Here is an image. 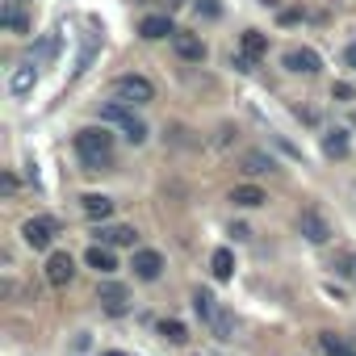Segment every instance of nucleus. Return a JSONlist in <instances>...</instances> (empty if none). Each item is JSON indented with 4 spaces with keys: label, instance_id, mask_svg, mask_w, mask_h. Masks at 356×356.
Listing matches in <instances>:
<instances>
[{
    "label": "nucleus",
    "instance_id": "27",
    "mask_svg": "<svg viewBox=\"0 0 356 356\" xmlns=\"http://www.w3.org/2000/svg\"><path fill=\"white\" fill-rule=\"evenodd\" d=\"M343 59H348V67H356V42H352L348 51H343Z\"/></svg>",
    "mask_w": 356,
    "mask_h": 356
},
{
    "label": "nucleus",
    "instance_id": "12",
    "mask_svg": "<svg viewBox=\"0 0 356 356\" xmlns=\"http://www.w3.org/2000/svg\"><path fill=\"white\" fill-rule=\"evenodd\" d=\"M172 47H176V55L189 59V63H202V59H206V42H202L197 34H181V30H176V34H172Z\"/></svg>",
    "mask_w": 356,
    "mask_h": 356
},
{
    "label": "nucleus",
    "instance_id": "4",
    "mask_svg": "<svg viewBox=\"0 0 356 356\" xmlns=\"http://www.w3.org/2000/svg\"><path fill=\"white\" fill-rule=\"evenodd\" d=\"M113 97L118 101H126V105H147V101H155V84L147 80V76H118L113 80Z\"/></svg>",
    "mask_w": 356,
    "mask_h": 356
},
{
    "label": "nucleus",
    "instance_id": "26",
    "mask_svg": "<svg viewBox=\"0 0 356 356\" xmlns=\"http://www.w3.org/2000/svg\"><path fill=\"white\" fill-rule=\"evenodd\" d=\"M331 97H339V101H352V84H335V88H331Z\"/></svg>",
    "mask_w": 356,
    "mask_h": 356
},
{
    "label": "nucleus",
    "instance_id": "5",
    "mask_svg": "<svg viewBox=\"0 0 356 356\" xmlns=\"http://www.w3.org/2000/svg\"><path fill=\"white\" fill-rule=\"evenodd\" d=\"M268 55V38L260 34V30H243V38H239V51H235V67L239 72H256V63Z\"/></svg>",
    "mask_w": 356,
    "mask_h": 356
},
{
    "label": "nucleus",
    "instance_id": "14",
    "mask_svg": "<svg viewBox=\"0 0 356 356\" xmlns=\"http://www.w3.org/2000/svg\"><path fill=\"white\" fill-rule=\"evenodd\" d=\"M231 202L243 206V210H256V206H264L268 197H264V189H256V185H235V189H231Z\"/></svg>",
    "mask_w": 356,
    "mask_h": 356
},
{
    "label": "nucleus",
    "instance_id": "17",
    "mask_svg": "<svg viewBox=\"0 0 356 356\" xmlns=\"http://www.w3.org/2000/svg\"><path fill=\"white\" fill-rule=\"evenodd\" d=\"M84 260H88V268H97V273H113V268H118V260H113L109 243H92Z\"/></svg>",
    "mask_w": 356,
    "mask_h": 356
},
{
    "label": "nucleus",
    "instance_id": "7",
    "mask_svg": "<svg viewBox=\"0 0 356 356\" xmlns=\"http://www.w3.org/2000/svg\"><path fill=\"white\" fill-rule=\"evenodd\" d=\"M130 268H134V277H138V281H155V277L163 273V256H159L155 248H138V252H134V260H130Z\"/></svg>",
    "mask_w": 356,
    "mask_h": 356
},
{
    "label": "nucleus",
    "instance_id": "16",
    "mask_svg": "<svg viewBox=\"0 0 356 356\" xmlns=\"http://www.w3.org/2000/svg\"><path fill=\"white\" fill-rule=\"evenodd\" d=\"M97 239H101V243H109V248H113V243L134 248V239H138V235H134V227H97Z\"/></svg>",
    "mask_w": 356,
    "mask_h": 356
},
{
    "label": "nucleus",
    "instance_id": "20",
    "mask_svg": "<svg viewBox=\"0 0 356 356\" xmlns=\"http://www.w3.org/2000/svg\"><path fill=\"white\" fill-rule=\"evenodd\" d=\"M0 22H5L9 30H17V34H26L30 26H26V17L17 13V0H5V9H0Z\"/></svg>",
    "mask_w": 356,
    "mask_h": 356
},
{
    "label": "nucleus",
    "instance_id": "18",
    "mask_svg": "<svg viewBox=\"0 0 356 356\" xmlns=\"http://www.w3.org/2000/svg\"><path fill=\"white\" fill-rule=\"evenodd\" d=\"M210 273H214L218 281H227V277L235 273V256H231V248H218V252L210 256Z\"/></svg>",
    "mask_w": 356,
    "mask_h": 356
},
{
    "label": "nucleus",
    "instance_id": "25",
    "mask_svg": "<svg viewBox=\"0 0 356 356\" xmlns=\"http://www.w3.org/2000/svg\"><path fill=\"white\" fill-rule=\"evenodd\" d=\"M335 273H339V277H352V273H356V256H352V252H343V256H339V268H335Z\"/></svg>",
    "mask_w": 356,
    "mask_h": 356
},
{
    "label": "nucleus",
    "instance_id": "15",
    "mask_svg": "<svg viewBox=\"0 0 356 356\" xmlns=\"http://www.w3.org/2000/svg\"><path fill=\"white\" fill-rule=\"evenodd\" d=\"M80 206H84V214H88V218H101V222L113 214V202H109L105 193H84V197H80Z\"/></svg>",
    "mask_w": 356,
    "mask_h": 356
},
{
    "label": "nucleus",
    "instance_id": "22",
    "mask_svg": "<svg viewBox=\"0 0 356 356\" xmlns=\"http://www.w3.org/2000/svg\"><path fill=\"white\" fill-rule=\"evenodd\" d=\"M243 172L264 176V172H273V159H268V155H260V151H248V155H243Z\"/></svg>",
    "mask_w": 356,
    "mask_h": 356
},
{
    "label": "nucleus",
    "instance_id": "24",
    "mask_svg": "<svg viewBox=\"0 0 356 356\" xmlns=\"http://www.w3.org/2000/svg\"><path fill=\"white\" fill-rule=\"evenodd\" d=\"M159 331H163L172 343H189V331H185V323H176V318H163V323H159Z\"/></svg>",
    "mask_w": 356,
    "mask_h": 356
},
{
    "label": "nucleus",
    "instance_id": "6",
    "mask_svg": "<svg viewBox=\"0 0 356 356\" xmlns=\"http://www.w3.org/2000/svg\"><path fill=\"white\" fill-rule=\"evenodd\" d=\"M285 72H293V76H314L318 67H323V59H318V51H310V47H293V51H285Z\"/></svg>",
    "mask_w": 356,
    "mask_h": 356
},
{
    "label": "nucleus",
    "instance_id": "10",
    "mask_svg": "<svg viewBox=\"0 0 356 356\" xmlns=\"http://www.w3.org/2000/svg\"><path fill=\"white\" fill-rule=\"evenodd\" d=\"M72 277H76V260H72L67 252H51V260H47V281H51L55 289H63Z\"/></svg>",
    "mask_w": 356,
    "mask_h": 356
},
{
    "label": "nucleus",
    "instance_id": "21",
    "mask_svg": "<svg viewBox=\"0 0 356 356\" xmlns=\"http://www.w3.org/2000/svg\"><path fill=\"white\" fill-rule=\"evenodd\" d=\"M318 343H323V356H356V352H352L339 335H331V331H323V335H318Z\"/></svg>",
    "mask_w": 356,
    "mask_h": 356
},
{
    "label": "nucleus",
    "instance_id": "3",
    "mask_svg": "<svg viewBox=\"0 0 356 356\" xmlns=\"http://www.w3.org/2000/svg\"><path fill=\"white\" fill-rule=\"evenodd\" d=\"M101 122H113V126H122L126 130V138L138 147V143H147V126L134 118V109L126 105V101H109L105 109H101Z\"/></svg>",
    "mask_w": 356,
    "mask_h": 356
},
{
    "label": "nucleus",
    "instance_id": "9",
    "mask_svg": "<svg viewBox=\"0 0 356 356\" xmlns=\"http://www.w3.org/2000/svg\"><path fill=\"white\" fill-rule=\"evenodd\" d=\"M22 239H26L34 252H42V248H51V239H55V222H51V218H30V222L22 227Z\"/></svg>",
    "mask_w": 356,
    "mask_h": 356
},
{
    "label": "nucleus",
    "instance_id": "28",
    "mask_svg": "<svg viewBox=\"0 0 356 356\" xmlns=\"http://www.w3.org/2000/svg\"><path fill=\"white\" fill-rule=\"evenodd\" d=\"M101 356H126V352H101Z\"/></svg>",
    "mask_w": 356,
    "mask_h": 356
},
{
    "label": "nucleus",
    "instance_id": "11",
    "mask_svg": "<svg viewBox=\"0 0 356 356\" xmlns=\"http://www.w3.org/2000/svg\"><path fill=\"white\" fill-rule=\"evenodd\" d=\"M34 84H38V67H34V63H17V67L9 72V92H13V97H30Z\"/></svg>",
    "mask_w": 356,
    "mask_h": 356
},
{
    "label": "nucleus",
    "instance_id": "8",
    "mask_svg": "<svg viewBox=\"0 0 356 356\" xmlns=\"http://www.w3.org/2000/svg\"><path fill=\"white\" fill-rule=\"evenodd\" d=\"M298 231H302L310 243H327V239H331V227H327V218H323L318 210H302V214H298Z\"/></svg>",
    "mask_w": 356,
    "mask_h": 356
},
{
    "label": "nucleus",
    "instance_id": "19",
    "mask_svg": "<svg viewBox=\"0 0 356 356\" xmlns=\"http://www.w3.org/2000/svg\"><path fill=\"white\" fill-rule=\"evenodd\" d=\"M101 302L109 314H126V289L122 285H101Z\"/></svg>",
    "mask_w": 356,
    "mask_h": 356
},
{
    "label": "nucleus",
    "instance_id": "2",
    "mask_svg": "<svg viewBox=\"0 0 356 356\" xmlns=\"http://www.w3.org/2000/svg\"><path fill=\"white\" fill-rule=\"evenodd\" d=\"M193 310H197V318H202L218 339H231V335H235V318H231V310H222L218 298H214L210 289H197V293H193Z\"/></svg>",
    "mask_w": 356,
    "mask_h": 356
},
{
    "label": "nucleus",
    "instance_id": "13",
    "mask_svg": "<svg viewBox=\"0 0 356 356\" xmlns=\"http://www.w3.org/2000/svg\"><path fill=\"white\" fill-rule=\"evenodd\" d=\"M138 34L155 42V38H172V34H176V26H172L168 17H159V13H151V17H143V22H138Z\"/></svg>",
    "mask_w": 356,
    "mask_h": 356
},
{
    "label": "nucleus",
    "instance_id": "1",
    "mask_svg": "<svg viewBox=\"0 0 356 356\" xmlns=\"http://www.w3.org/2000/svg\"><path fill=\"white\" fill-rule=\"evenodd\" d=\"M76 155H80V163H84L88 172L109 168V163H113V134H109L105 126H84V130H76Z\"/></svg>",
    "mask_w": 356,
    "mask_h": 356
},
{
    "label": "nucleus",
    "instance_id": "23",
    "mask_svg": "<svg viewBox=\"0 0 356 356\" xmlns=\"http://www.w3.org/2000/svg\"><path fill=\"white\" fill-rule=\"evenodd\" d=\"M323 151H327V155H348V134H343V130H331V134L323 138Z\"/></svg>",
    "mask_w": 356,
    "mask_h": 356
}]
</instances>
